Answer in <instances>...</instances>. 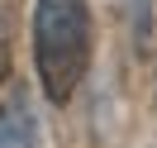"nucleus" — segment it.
<instances>
[{
	"label": "nucleus",
	"instance_id": "obj_2",
	"mask_svg": "<svg viewBox=\"0 0 157 148\" xmlns=\"http://www.w3.org/2000/svg\"><path fill=\"white\" fill-rule=\"evenodd\" d=\"M0 148H38V119L24 96L10 110H0Z\"/></svg>",
	"mask_w": 157,
	"mask_h": 148
},
{
	"label": "nucleus",
	"instance_id": "obj_1",
	"mask_svg": "<svg viewBox=\"0 0 157 148\" xmlns=\"http://www.w3.org/2000/svg\"><path fill=\"white\" fill-rule=\"evenodd\" d=\"M33 67L52 105H67L90 67V14L86 0H38L33 5Z\"/></svg>",
	"mask_w": 157,
	"mask_h": 148
}]
</instances>
